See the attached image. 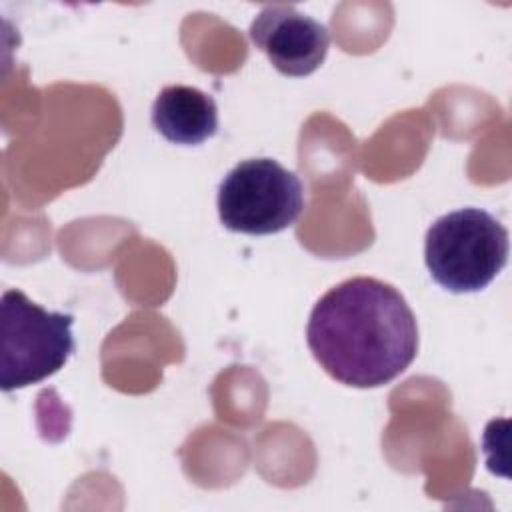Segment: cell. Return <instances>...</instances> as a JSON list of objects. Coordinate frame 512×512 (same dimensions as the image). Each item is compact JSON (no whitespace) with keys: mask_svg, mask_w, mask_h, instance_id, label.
<instances>
[{"mask_svg":"<svg viewBox=\"0 0 512 512\" xmlns=\"http://www.w3.org/2000/svg\"><path fill=\"white\" fill-rule=\"evenodd\" d=\"M306 342L316 362L340 384L378 388L414 362L418 326L392 284L356 276L336 284L314 304Z\"/></svg>","mask_w":512,"mask_h":512,"instance_id":"1","label":"cell"},{"mask_svg":"<svg viewBox=\"0 0 512 512\" xmlns=\"http://www.w3.org/2000/svg\"><path fill=\"white\" fill-rule=\"evenodd\" d=\"M508 250V230L482 208H460L440 216L424 240L430 276L456 294L486 288L506 266Z\"/></svg>","mask_w":512,"mask_h":512,"instance_id":"2","label":"cell"},{"mask_svg":"<svg viewBox=\"0 0 512 512\" xmlns=\"http://www.w3.org/2000/svg\"><path fill=\"white\" fill-rule=\"evenodd\" d=\"M74 316L50 312L18 288L0 302V384L4 392L56 374L74 352Z\"/></svg>","mask_w":512,"mask_h":512,"instance_id":"3","label":"cell"},{"mask_svg":"<svg viewBox=\"0 0 512 512\" xmlns=\"http://www.w3.org/2000/svg\"><path fill=\"white\" fill-rule=\"evenodd\" d=\"M304 204L300 178L272 158L238 162L218 186V216L232 232H282L300 218Z\"/></svg>","mask_w":512,"mask_h":512,"instance_id":"4","label":"cell"},{"mask_svg":"<svg viewBox=\"0 0 512 512\" xmlns=\"http://www.w3.org/2000/svg\"><path fill=\"white\" fill-rule=\"evenodd\" d=\"M248 34L270 64L292 78L316 72L330 48L328 28L292 4H266Z\"/></svg>","mask_w":512,"mask_h":512,"instance_id":"5","label":"cell"},{"mask_svg":"<svg viewBox=\"0 0 512 512\" xmlns=\"http://www.w3.org/2000/svg\"><path fill=\"white\" fill-rule=\"evenodd\" d=\"M152 124L168 142L202 144L218 130V106L212 96L194 86L172 84L158 92Z\"/></svg>","mask_w":512,"mask_h":512,"instance_id":"6","label":"cell"}]
</instances>
